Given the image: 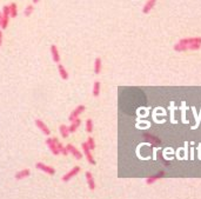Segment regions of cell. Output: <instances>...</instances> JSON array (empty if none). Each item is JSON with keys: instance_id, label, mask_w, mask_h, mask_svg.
Instances as JSON below:
<instances>
[{"instance_id": "1", "label": "cell", "mask_w": 201, "mask_h": 199, "mask_svg": "<svg viewBox=\"0 0 201 199\" xmlns=\"http://www.w3.org/2000/svg\"><path fill=\"white\" fill-rule=\"evenodd\" d=\"M201 47V37L185 38L179 40V43L174 45V51L184 52V51H198Z\"/></svg>"}, {"instance_id": "2", "label": "cell", "mask_w": 201, "mask_h": 199, "mask_svg": "<svg viewBox=\"0 0 201 199\" xmlns=\"http://www.w3.org/2000/svg\"><path fill=\"white\" fill-rule=\"evenodd\" d=\"M8 21H10V6H4V8H2V20H1V25L0 27L2 28V30H5L7 28L8 26Z\"/></svg>"}, {"instance_id": "3", "label": "cell", "mask_w": 201, "mask_h": 199, "mask_svg": "<svg viewBox=\"0 0 201 199\" xmlns=\"http://www.w3.org/2000/svg\"><path fill=\"white\" fill-rule=\"evenodd\" d=\"M81 147H82V151H84V154H85V157H86V159H87V162L90 163L91 165H95L96 163H95L93 156H92V151L90 150L87 143H86V141L82 143V144H81Z\"/></svg>"}, {"instance_id": "4", "label": "cell", "mask_w": 201, "mask_h": 199, "mask_svg": "<svg viewBox=\"0 0 201 199\" xmlns=\"http://www.w3.org/2000/svg\"><path fill=\"white\" fill-rule=\"evenodd\" d=\"M80 170H81V168H80L79 166L73 167V168H72V170H69L66 174H63V178H61V180H63V182H65V183H67V182H69L72 178H74L77 174H78V173L80 172Z\"/></svg>"}, {"instance_id": "5", "label": "cell", "mask_w": 201, "mask_h": 199, "mask_svg": "<svg viewBox=\"0 0 201 199\" xmlns=\"http://www.w3.org/2000/svg\"><path fill=\"white\" fill-rule=\"evenodd\" d=\"M35 167H37L38 170L42 171V172L49 174V176H53V174L55 173V168H54V167L48 166V165H45L44 163H37V164H35Z\"/></svg>"}, {"instance_id": "6", "label": "cell", "mask_w": 201, "mask_h": 199, "mask_svg": "<svg viewBox=\"0 0 201 199\" xmlns=\"http://www.w3.org/2000/svg\"><path fill=\"white\" fill-rule=\"evenodd\" d=\"M85 110H86L85 105H79V106H77V107H75V110H73V111H72V113H71V116H69V118H68L69 121L72 123V121H74L75 119L79 118V116L82 112H85Z\"/></svg>"}, {"instance_id": "7", "label": "cell", "mask_w": 201, "mask_h": 199, "mask_svg": "<svg viewBox=\"0 0 201 199\" xmlns=\"http://www.w3.org/2000/svg\"><path fill=\"white\" fill-rule=\"evenodd\" d=\"M66 147H67V150H68L69 153H71V154H73L74 158H75V159H78V160H80V159L82 158V156H84V154H82V153H81L77 147H74L72 144H68Z\"/></svg>"}, {"instance_id": "8", "label": "cell", "mask_w": 201, "mask_h": 199, "mask_svg": "<svg viewBox=\"0 0 201 199\" xmlns=\"http://www.w3.org/2000/svg\"><path fill=\"white\" fill-rule=\"evenodd\" d=\"M45 143H46V145L48 146V149L51 150V152H52L54 156H58V154H60V151L58 150V147H57V145H55V143L53 141L52 138H47Z\"/></svg>"}, {"instance_id": "9", "label": "cell", "mask_w": 201, "mask_h": 199, "mask_svg": "<svg viewBox=\"0 0 201 199\" xmlns=\"http://www.w3.org/2000/svg\"><path fill=\"white\" fill-rule=\"evenodd\" d=\"M35 125H37L38 129L40 130L44 135H51V131H49V129L47 127V125L45 124L42 120H40V119H37V120H35Z\"/></svg>"}, {"instance_id": "10", "label": "cell", "mask_w": 201, "mask_h": 199, "mask_svg": "<svg viewBox=\"0 0 201 199\" xmlns=\"http://www.w3.org/2000/svg\"><path fill=\"white\" fill-rule=\"evenodd\" d=\"M166 176V172L165 171H160L159 173H157L155 176H152V177H148L147 179H146V184L147 185H152V184H154L158 179H160V178H162Z\"/></svg>"}, {"instance_id": "11", "label": "cell", "mask_w": 201, "mask_h": 199, "mask_svg": "<svg viewBox=\"0 0 201 199\" xmlns=\"http://www.w3.org/2000/svg\"><path fill=\"white\" fill-rule=\"evenodd\" d=\"M155 4H157V0H147V1H146V4H145L143 7V13H145V14L149 13V12L154 8Z\"/></svg>"}, {"instance_id": "12", "label": "cell", "mask_w": 201, "mask_h": 199, "mask_svg": "<svg viewBox=\"0 0 201 199\" xmlns=\"http://www.w3.org/2000/svg\"><path fill=\"white\" fill-rule=\"evenodd\" d=\"M30 174H31V171L28 168H24V170H20L19 172H16L14 178H16V180H21V179H25V178L30 177Z\"/></svg>"}, {"instance_id": "13", "label": "cell", "mask_w": 201, "mask_h": 199, "mask_svg": "<svg viewBox=\"0 0 201 199\" xmlns=\"http://www.w3.org/2000/svg\"><path fill=\"white\" fill-rule=\"evenodd\" d=\"M85 177H86V179H87V184H88L90 190H95V182H94V177H93V174H92L90 171H87V172L85 173Z\"/></svg>"}, {"instance_id": "14", "label": "cell", "mask_w": 201, "mask_h": 199, "mask_svg": "<svg viewBox=\"0 0 201 199\" xmlns=\"http://www.w3.org/2000/svg\"><path fill=\"white\" fill-rule=\"evenodd\" d=\"M143 138L146 139V141L151 143L152 145H160V139L157 138V137H154V135H149V133H145V135H143Z\"/></svg>"}, {"instance_id": "15", "label": "cell", "mask_w": 201, "mask_h": 199, "mask_svg": "<svg viewBox=\"0 0 201 199\" xmlns=\"http://www.w3.org/2000/svg\"><path fill=\"white\" fill-rule=\"evenodd\" d=\"M51 53H52L53 61H54V63H59V61H60V54H59V51L55 45H52V46H51Z\"/></svg>"}, {"instance_id": "16", "label": "cell", "mask_w": 201, "mask_h": 199, "mask_svg": "<svg viewBox=\"0 0 201 199\" xmlns=\"http://www.w3.org/2000/svg\"><path fill=\"white\" fill-rule=\"evenodd\" d=\"M58 71H59L60 77H61V79H63V80H67V79H68V73H67L66 69L63 67V65H61V64L58 65Z\"/></svg>"}, {"instance_id": "17", "label": "cell", "mask_w": 201, "mask_h": 199, "mask_svg": "<svg viewBox=\"0 0 201 199\" xmlns=\"http://www.w3.org/2000/svg\"><path fill=\"white\" fill-rule=\"evenodd\" d=\"M80 124H81V120H80L79 118L78 119H75L74 121H72V124L69 125L68 126V129H69V133H74L77 130H78V127L80 126Z\"/></svg>"}, {"instance_id": "18", "label": "cell", "mask_w": 201, "mask_h": 199, "mask_svg": "<svg viewBox=\"0 0 201 199\" xmlns=\"http://www.w3.org/2000/svg\"><path fill=\"white\" fill-rule=\"evenodd\" d=\"M59 131H60V135L63 138H67L71 133H69V129L68 126H66V125H60V127H59Z\"/></svg>"}, {"instance_id": "19", "label": "cell", "mask_w": 201, "mask_h": 199, "mask_svg": "<svg viewBox=\"0 0 201 199\" xmlns=\"http://www.w3.org/2000/svg\"><path fill=\"white\" fill-rule=\"evenodd\" d=\"M100 87H101L100 81H95L94 85H93V90H92L93 97H99V94H100Z\"/></svg>"}, {"instance_id": "20", "label": "cell", "mask_w": 201, "mask_h": 199, "mask_svg": "<svg viewBox=\"0 0 201 199\" xmlns=\"http://www.w3.org/2000/svg\"><path fill=\"white\" fill-rule=\"evenodd\" d=\"M101 67H102L101 59H100V58H96V59L94 60V73H95V74H99V73H100Z\"/></svg>"}, {"instance_id": "21", "label": "cell", "mask_w": 201, "mask_h": 199, "mask_svg": "<svg viewBox=\"0 0 201 199\" xmlns=\"http://www.w3.org/2000/svg\"><path fill=\"white\" fill-rule=\"evenodd\" d=\"M10 6V17L11 18H16L18 16V7H16V4L12 2Z\"/></svg>"}, {"instance_id": "22", "label": "cell", "mask_w": 201, "mask_h": 199, "mask_svg": "<svg viewBox=\"0 0 201 199\" xmlns=\"http://www.w3.org/2000/svg\"><path fill=\"white\" fill-rule=\"evenodd\" d=\"M86 131L88 133H92L93 132V120L92 119H87L86 120Z\"/></svg>"}, {"instance_id": "23", "label": "cell", "mask_w": 201, "mask_h": 199, "mask_svg": "<svg viewBox=\"0 0 201 199\" xmlns=\"http://www.w3.org/2000/svg\"><path fill=\"white\" fill-rule=\"evenodd\" d=\"M86 143H87V145H88V147H90L91 151H93L95 149V141L92 137H88V139H87Z\"/></svg>"}, {"instance_id": "24", "label": "cell", "mask_w": 201, "mask_h": 199, "mask_svg": "<svg viewBox=\"0 0 201 199\" xmlns=\"http://www.w3.org/2000/svg\"><path fill=\"white\" fill-rule=\"evenodd\" d=\"M33 11H34V7H33V5H28L26 8H25V11H24V14H25L26 17H30L32 13H33Z\"/></svg>"}, {"instance_id": "25", "label": "cell", "mask_w": 201, "mask_h": 199, "mask_svg": "<svg viewBox=\"0 0 201 199\" xmlns=\"http://www.w3.org/2000/svg\"><path fill=\"white\" fill-rule=\"evenodd\" d=\"M60 154H63V156H68L69 152H68V150H67V147H65V146H63V149L60 150Z\"/></svg>"}, {"instance_id": "26", "label": "cell", "mask_w": 201, "mask_h": 199, "mask_svg": "<svg viewBox=\"0 0 201 199\" xmlns=\"http://www.w3.org/2000/svg\"><path fill=\"white\" fill-rule=\"evenodd\" d=\"M1 44H2V32L0 31V46H1Z\"/></svg>"}, {"instance_id": "27", "label": "cell", "mask_w": 201, "mask_h": 199, "mask_svg": "<svg viewBox=\"0 0 201 199\" xmlns=\"http://www.w3.org/2000/svg\"><path fill=\"white\" fill-rule=\"evenodd\" d=\"M1 20H2V13L0 12V25H1Z\"/></svg>"}, {"instance_id": "28", "label": "cell", "mask_w": 201, "mask_h": 199, "mask_svg": "<svg viewBox=\"0 0 201 199\" xmlns=\"http://www.w3.org/2000/svg\"><path fill=\"white\" fill-rule=\"evenodd\" d=\"M38 1H39V0H33V2H34V4H38Z\"/></svg>"}]
</instances>
